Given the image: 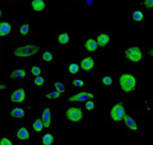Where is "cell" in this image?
Segmentation results:
<instances>
[{
	"mask_svg": "<svg viewBox=\"0 0 153 145\" xmlns=\"http://www.w3.org/2000/svg\"><path fill=\"white\" fill-rule=\"evenodd\" d=\"M117 87L121 94L125 96L134 95L137 91L138 80L134 74L121 73L117 77Z\"/></svg>",
	"mask_w": 153,
	"mask_h": 145,
	"instance_id": "cell-2",
	"label": "cell"
},
{
	"mask_svg": "<svg viewBox=\"0 0 153 145\" xmlns=\"http://www.w3.org/2000/svg\"><path fill=\"white\" fill-rule=\"evenodd\" d=\"M27 114L26 112V110L24 108H21V107H14L12 109L10 110L9 112V116L12 118V119H16V120H21V119H24Z\"/></svg>",
	"mask_w": 153,
	"mask_h": 145,
	"instance_id": "cell-18",
	"label": "cell"
},
{
	"mask_svg": "<svg viewBox=\"0 0 153 145\" xmlns=\"http://www.w3.org/2000/svg\"><path fill=\"white\" fill-rule=\"evenodd\" d=\"M95 41L100 48H106L108 47L111 42H112V36L107 32H100L96 34Z\"/></svg>",
	"mask_w": 153,
	"mask_h": 145,
	"instance_id": "cell-12",
	"label": "cell"
},
{
	"mask_svg": "<svg viewBox=\"0 0 153 145\" xmlns=\"http://www.w3.org/2000/svg\"><path fill=\"white\" fill-rule=\"evenodd\" d=\"M94 3V0H84V7L85 8H90Z\"/></svg>",
	"mask_w": 153,
	"mask_h": 145,
	"instance_id": "cell-35",
	"label": "cell"
},
{
	"mask_svg": "<svg viewBox=\"0 0 153 145\" xmlns=\"http://www.w3.org/2000/svg\"><path fill=\"white\" fill-rule=\"evenodd\" d=\"M12 32V26L10 22L1 21L0 22V36H7Z\"/></svg>",
	"mask_w": 153,
	"mask_h": 145,
	"instance_id": "cell-24",
	"label": "cell"
},
{
	"mask_svg": "<svg viewBox=\"0 0 153 145\" xmlns=\"http://www.w3.org/2000/svg\"><path fill=\"white\" fill-rule=\"evenodd\" d=\"M123 123H124L125 126H126L129 131H131V132H134V133H141L142 132V130H143L142 129L141 123L138 121L134 113L131 112V111H128V110L124 116Z\"/></svg>",
	"mask_w": 153,
	"mask_h": 145,
	"instance_id": "cell-8",
	"label": "cell"
},
{
	"mask_svg": "<svg viewBox=\"0 0 153 145\" xmlns=\"http://www.w3.org/2000/svg\"><path fill=\"white\" fill-rule=\"evenodd\" d=\"M90 99H96V94L93 91L89 90H83L79 91L76 94L71 95V96L67 97V101L72 104H80V103H84L85 101Z\"/></svg>",
	"mask_w": 153,
	"mask_h": 145,
	"instance_id": "cell-9",
	"label": "cell"
},
{
	"mask_svg": "<svg viewBox=\"0 0 153 145\" xmlns=\"http://www.w3.org/2000/svg\"><path fill=\"white\" fill-rule=\"evenodd\" d=\"M32 130L35 133H37V134L38 133L43 132V130H44V124H43V121H42L41 118H37V119H35L32 122Z\"/></svg>",
	"mask_w": 153,
	"mask_h": 145,
	"instance_id": "cell-26",
	"label": "cell"
},
{
	"mask_svg": "<svg viewBox=\"0 0 153 145\" xmlns=\"http://www.w3.org/2000/svg\"><path fill=\"white\" fill-rule=\"evenodd\" d=\"M30 29H31V24L29 22H23L21 26H19V34L22 38H25V36L29 35Z\"/></svg>",
	"mask_w": 153,
	"mask_h": 145,
	"instance_id": "cell-27",
	"label": "cell"
},
{
	"mask_svg": "<svg viewBox=\"0 0 153 145\" xmlns=\"http://www.w3.org/2000/svg\"><path fill=\"white\" fill-rule=\"evenodd\" d=\"M1 17H2V10L0 8V19H1Z\"/></svg>",
	"mask_w": 153,
	"mask_h": 145,
	"instance_id": "cell-37",
	"label": "cell"
},
{
	"mask_svg": "<svg viewBox=\"0 0 153 145\" xmlns=\"http://www.w3.org/2000/svg\"><path fill=\"white\" fill-rule=\"evenodd\" d=\"M11 1H16V0H11Z\"/></svg>",
	"mask_w": 153,
	"mask_h": 145,
	"instance_id": "cell-42",
	"label": "cell"
},
{
	"mask_svg": "<svg viewBox=\"0 0 153 145\" xmlns=\"http://www.w3.org/2000/svg\"><path fill=\"white\" fill-rule=\"evenodd\" d=\"M18 145H25V144H21V143H20V144H18Z\"/></svg>",
	"mask_w": 153,
	"mask_h": 145,
	"instance_id": "cell-40",
	"label": "cell"
},
{
	"mask_svg": "<svg viewBox=\"0 0 153 145\" xmlns=\"http://www.w3.org/2000/svg\"><path fill=\"white\" fill-rule=\"evenodd\" d=\"M115 81H116L115 80V77L111 74H104L100 78V84H101V86L103 88H106V89L112 88L115 85Z\"/></svg>",
	"mask_w": 153,
	"mask_h": 145,
	"instance_id": "cell-17",
	"label": "cell"
},
{
	"mask_svg": "<svg viewBox=\"0 0 153 145\" xmlns=\"http://www.w3.org/2000/svg\"><path fill=\"white\" fill-rule=\"evenodd\" d=\"M125 145H139V144H134V143H129V144H125Z\"/></svg>",
	"mask_w": 153,
	"mask_h": 145,
	"instance_id": "cell-38",
	"label": "cell"
},
{
	"mask_svg": "<svg viewBox=\"0 0 153 145\" xmlns=\"http://www.w3.org/2000/svg\"><path fill=\"white\" fill-rule=\"evenodd\" d=\"M16 137L20 142H25L31 139V133L26 126H20L16 130Z\"/></svg>",
	"mask_w": 153,
	"mask_h": 145,
	"instance_id": "cell-15",
	"label": "cell"
},
{
	"mask_svg": "<svg viewBox=\"0 0 153 145\" xmlns=\"http://www.w3.org/2000/svg\"><path fill=\"white\" fill-rule=\"evenodd\" d=\"M57 44L60 46H68L72 41V34L70 31H60L57 33Z\"/></svg>",
	"mask_w": 153,
	"mask_h": 145,
	"instance_id": "cell-13",
	"label": "cell"
},
{
	"mask_svg": "<svg viewBox=\"0 0 153 145\" xmlns=\"http://www.w3.org/2000/svg\"><path fill=\"white\" fill-rule=\"evenodd\" d=\"M26 100V89L24 87H18L10 94V101L12 103H23Z\"/></svg>",
	"mask_w": 153,
	"mask_h": 145,
	"instance_id": "cell-11",
	"label": "cell"
},
{
	"mask_svg": "<svg viewBox=\"0 0 153 145\" xmlns=\"http://www.w3.org/2000/svg\"><path fill=\"white\" fill-rule=\"evenodd\" d=\"M83 107H84V110L89 113H95L97 111V108H99L96 99L88 100V101H85V102L83 103Z\"/></svg>",
	"mask_w": 153,
	"mask_h": 145,
	"instance_id": "cell-23",
	"label": "cell"
},
{
	"mask_svg": "<svg viewBox=\"0 0 153 145\" xmlns=\"http://www.w3.org/2000/svg\"><path fill=\"white\" fill-rule=\"evenodd\" d=\"M61 97V94L60 92H58L57 90H51L49 92L45 95V98H47V99H51V100H55V99H59Z\"/></svg>",
	"mask_w": 153,
	"mask_h": 145,
	"instance_id": "cell-31",
	"label": "cell"
},
{
	"mask_svg": "<svg viewBox=\"0 0 153 145\" xmlns=\"http://www.w3.org/2000/svg\"><path fill=\"white\" fill-rule=\"evenodd\" d=\"M128 20L131 26L134 28H142L146 24V12L141 8L132 9L128 14Z\"/></svg>",
	"mask_w": 153,
	"mask_h": 145,
	"instance_id": "cell-7",
	"label": "cell"
},
{
	"mask_svg": "<svg viewBox=\"0 0 153 145\" xmlns=\"http://www.w3.org/2000/svg\"><path fill=\"white\" fill-rule=\"evenodd\" d=\"M152 125H153V118H152Z\"/></svg>",
	"mask_w": 153,
	"mask_h": 145,
	"instance_id": "cell-41",
	"label": "cell"
},
{
	"mask_svg": "<svg viewBox=\"0 0 153 145\" xmlns=\"http://www.w3.org/2000/svg\"><path fill=\"white\" fill-rule=\"evenodd\" d=\"M0 89H6V85H4V84H0Z\"/></svg>",
	"mask_w": 153,
	"mask_h": 145,
	"instance_id": "cell-36",
	"label": "cell"
},
{
	"mask_svg": "<svg viewBox=\"0 0 153 145\" xmlns=\"http://www.w3.org/2000/svg\"><path fill=\"white\" fill-rule=\"evenodd\" d=\"M70 85H71V87L72 88L80 89V88L85 87V80H84L82 77H80V76H76V77L72 78Z\"/></svg>",
	"mask_w": 153,
	"mask_h": 145,
	"instance_id": "cell-25",
	"label": "cell"
},
{
	"mask_svg": "<svg viewBox=\"0 0 153 145\" xmlns=\"http://www.w3.org/2000/svg\"><path fill=\"white\" fill-rule=\"evenodd\" d=\"M54 89L55 90H57L58 92H60L61 95H64L67 92V87H66V85H65L64 83H61V81H55Z\"/></svg>",
	"mask_w": 153,
	"mask_h": 145,
	"instance_id": "cell-30",
	"label": "cell"
},
{
	"mask_svg": "<svg viewBox=\"0 0 153 145\" xmlns=\"http://www.w3.org/2000/svg\"><path fill=\"white\" fill-rule=\"evenodd\" d=\"M0 48H1V41H0Z\"/></svg>",
	"mask_w": 153,
	"mask_h": 145,
	"instance_id": "cell-39",
	"label": "cell"
},
{
	"mask_svg": "<svg viewBox=\"0 0 153 145\" xmlns=\"http://www.w3.org/2000/svg\"><path fill=\"white\" fill-rule=\"evenodd\" d=\"M139 7L144 11H153V0H140Z\"/></svg>",
	"mask_w": 153,
	"mask_h": 145,
	"instance_id": "cell-28",
	"label": "cell"
},
{
	"mask_svg": "<svg viewBox=\"0 0 153 145\" xmlns=\"http://www.w3.org/2000/svg\"><path fill=\"white\" fill-rule=\"evenodd\" d=\"M27 76V71L24 68H16L9 75V79L11 80H22Z\"/></svg>",
	"mask_w": 153,
	"mask_h": 145,
	"instance_id": "cell-16",
	"label": "cell"
},
{
	"mask_svg": "<svg viewBox=\"0 0 153 145\" xmlns=\"http://www.w3.org/2000/svg\"><path fill=\"white\" fill-rule=\"evenodd\" d=\"M33 83H34V85H35L36 87L41 88V87H44L45 85H46V83H47V80H46V77H45V76H43V75H39V76H36V77H34V80H33Z\"/></svg>",
	"mask_w": 153,
	"mask_h": 145,
	"instance_id": "cell-29",
	"label": "cell"
},
{
	"mask_svg": "<svg viewBox=\"0 0 153 145\" xmlns=\"http://www.w3.org/2000/svg\"><path fill=\"white\" fill-rule=\"evenodd\" d=\"M65 116L68 122L74 123V124H78L81 123L84 119V111L80 106H70L68 107L66 111H65Z\"/></svg>",
	"mask_w": 153,
	"mask_h": 145,
	"instance_id": "cell-6",
	"label": "cell"
},
{
	"mask_svg": "<svg viewBox=\"0 0 153 145\" xmlns=\"http://www.w3.org/2000/svg\"><path fill=\"white\" fill-rule=\"evenodd\" d=\"M42 73H43V69H42V67L37 66V65H33L32 67H31V75H32L33 77L39 76V75H42Z\"/></svg>",
	"mask_w": 153,
	"mask_h": 145,
	"instance_id": "cell-32",
	"label": "cell"
},
{
	"mask_svg": "<svg viewBox=\"0 0 153 145\" xmlns=\"http://www.w3.org/2000/svg\"><path fill=\"white\" fill-rule=\"evenodd\" d=\"M0 145H14L8 136H0Z\"/></svg>",
	"mask_w": 153,
	"mask_h": 145,
	"instance_id": "cell-33",
	"label": "cell"
},
{
	"mask_svg": "<svg viewBox=\"0 0 153 145\" xmlns=\"http://www.w3.org/2000/svg\"><path fill=\"white\" fill-rule=\"evenodd\" d=\"M127 112V104L125 101H116L109 109V120L113 123H123L124 116Z\"/></svg>",
	"mask_w": 153,
	"mask_h": 145,
	"instance_id": "cell-3",
	"label": "cell"
},
{
	"mask_svg": "<svg viewBox=\"0 0 153 145\" xmlns=\"http://www.w3.org/2000/svg\"><path fill=\"white\" fill-rule=\"evenodd\" d=\"M42 48L38 45L29 43V44H23L21 46L14 48L13 51V56L16 58H29L34 55H37L41 52Z\"/></svg>",
	"mask_w": 153,
	"mask_h": 145,
	"instance_id": "cell-4",
	"label": "cell"
},
{
	"mask_svg": "<svg viewBox=\"0 0 153 145\" xmlns=\"http://www.w3.org/2000/svg\"><path fill=\"white\" fill-rule=\"evenodd\" d=\"M79 66L83 73H95L99 69V62L94 55H84L80 58Z\"/></svg>",
	"mask_w": 153,
	"mask_h": 145,
	"instance_id": "cell-5",
	"label": "cell"
},
{
	"mask_svg": "<svg viewBox=\"0 0 153 145\" xmlns=\"http://www.w3.org/2000/svg\"><path fill=\"white\" fill-rule=\"evenodd\" d=\"M46 0H32L31 1V9L35 12H41L46 9Z\"/></svg>",
	"mask_w": 153,
	"mask_h": 145,
	"instance_id": "cell-22",
	"label": "cell"
},
{
	"mask_svg": "<svg viewBox=\"0 0 153 145\" xmlns=\"http://www.w3.org/2000/svg\"><path fill=\"white\" fill-rule=\"evenodd\" d=\"M41 58H42V62H44L46 64H53L55 62V59H56V54L51 50H45L41 54Z\"/></svg>",
	"mask_w": 153,
	"mask_h": 145,
	"instance_id": "cell-20",
	"label": "cell"
},
{
	"mask_svg": "<svg viewBox=\"0 0 153 145\" xmlns=\"http://www.w3.org/2000/svg\"><path fill=\"white\" fill-rule=\"evenodd\" d=\"M146 51L142 46H126L123 47V51L120 53V58L124 63L134 65L143 64L146 61Z\"/></svg>",
	"mask_w": 153,
	"mask_h": 145,
	"instance_id": "cell-1",
	"label": "cell"
},
{
	"mask_svg": "<svg viewBox=\"0 0 153 145\" xmlns=\"http://www.w3.org/2000/svg\"><path fill=\"white\" fill-rule=\"evenodd\" d=\"M81 73V69H80L79 63L76 62H71L67 65V75L70 76V77H76V76H79V74Z\"/></svg>",
	"mask_w": 153,
	"mask_h": 145,
	"instance_id": "cell-19",
	"label": "cell"
},
{
	"mask_svg": "<svg viewBox=\"0 0 153 145\" xmlns=\"http://www.w3.org/2000/svg\"><path fill=\"white\" fill-rule=\"evenodd\" d=\"M56 144V137L53 132L45 133L41 136V145H55Z\"/></svg>",
	"mask_w": 153,
	"mask_h": 145,
	"instance_id": "cell-21",
	"label": "cell"
},
{
	"mask_svg": "<svg viewBox=\"0 0 153 145\" xmlns=\"http://www.w3.org/2000/svg\"><path fill=\"white\" fill-rule=\"evenodd\" d=\"M146 55H147L148 57L150 58L151 61L153 62V45L149 46V47L147 48V51H146Z\"/></svg>",
	"mask_w": 153,
	"mask_h": 145,
	"instance_id": "cell-34",
	"label": "cell"
},
{
	"mask_svg": "<svg viewBox=\"0 0 153 145\" xmlns=\"http://www.w3.org/2000/svg\"><path fill=\"white\" fill-rule=\"evenodd\" d=\"M83 47H84V51L89 54H95L100 51V47L94 38H88V39L84 40Z\"/></svg>",
	"mask_w": 153,
	"mask_h": 145,
	"instance_id": "cell-14",
	"label": "cell"
},
{
	"mask_svg": "<svg viewBox=\"0 0 153 145\" xmlns=\"http://www.w3.org/2000/svg\"><path fill=\"white\" fill-rule=\"evenodd\" d=\"M41 119L44 124V129L51 130L54 125V111L51 108H43L42 109Z\"/></svg>",
	"mask_w": 153,
	"mask_h": 145,
	"instance_id": "cell-10",
	"label": "cell"
}]
</instances>
